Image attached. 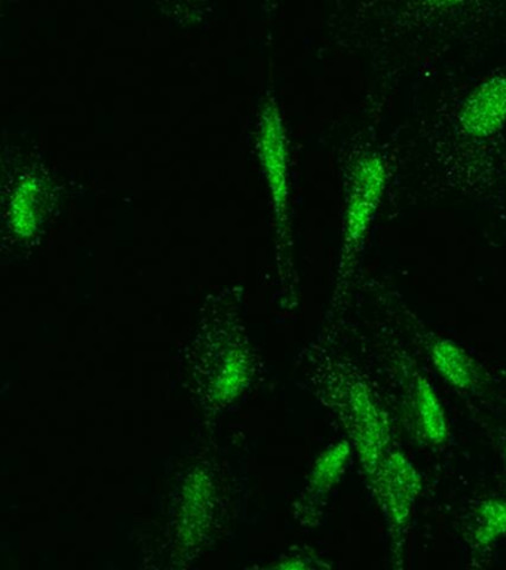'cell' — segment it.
I'll return each mask as SVG.
<instances>
[{"mask_svg":"<svg viewBox=\"0 0 506 570\" xmlns=\"http://www.w3.org/2000/svg\"><path fill=\"white\" fill-rule=\"evenodd\" d=\"M404 430L421 448L439 452L450 443V423L434 383L415 352L388 321H368L366 338Z\"/></svg>","mask_w":506,"mask_h":570,"instance_id":"cell-1","label":"cell"},{"mask_svg":"<svg viewBox=\"0 0 506 570\" xmlns=\"http://www.w3.org/2000/svg\"><path fill=\"white\" fill-rule=\"evenodd\" d=\"M333 404L348 432L359 465L370 484L395 448V430L386 394L357 364L341 365L333 383Z\"/></svg>","mask_w":506,"mask_h":570,"instance_id":"cell-2","label":"cell"},{"mask_svg":"<svg viewBox=\"0 0 506 570\" xmlns=\"http://www.w3.org/2000/svg\"><path fill=\"white\" fill-rule=\"evenodd\" d=\"M385 314L411 351L421 356L453 390L468 399L486 390L482 365L460 343L437 332L406 307L388 305Z\"/></svg>","mask_w":506,"mask_h":570,"instance_id":"cell-3","label":"cell"},{"mask_svg":"<svg viewBox=\"0 0 506 570\" xmlns=\"http://www.w3.org/2000/svg\"><path fill=\"white\" fill-rule=\"evenodd\" d=\"M368 489L384 515L390 556L395 564L401 566L410 537L413 515L424 490L420 471L403 450L395 448L381 463Z\"/></svg>","mask_w":506,"mask_h":570,"instance_id":"cell-4","label":"cell"},{"mask_svg":"<svg viewBox=\"0 0 506 570\" xmlns=\"http://www.w3.org/2000/svg\"><path fill=\"white\" fill-rule=\"evenodd\" d=\"M385 185L386 168L379 156L370 155L359 160L346 216L345 254L346 263L350 265L361 252Z\"/></svg>","mask_w":506,"mask_h":570,"instance_id":"cell-5","label":"cell"},{"mask_svg":"<svg viewBox=\"0 0 506 570\" xmlns=\"http://www.w3.org/2000/svg\"><path fill=\"white\" fill-rule=\"evenodd\" d=\"M506 122V78L495 76L479 85L460 115L462 128L469 136L488 137L499 131Z\"/></svg>","mask_w":506,"mask_h":570,"instance_id":"cell-6","label":"cell"},{"mask_svg":"<svg viewBox=\"0 0 506 570\" xmlns=\"http://www.w3.org/2000/svg\"><path fill=\"white\" fill-rule=\"evenodd\" d=\"M506 538V499L484 498L466 517L464 539L474 556H486Z\"/></svg>","mask_w":506,"mask_h":570,"instance_id":"cell-7","label":"cell"},{"mask_svg":"<svg viewBox=\"0 0 506 570\" xmlns=\"http://www.w3.org/2000/svg\"><path fill=\"white\" fill-rule=\"evenodd\" d=\"M425 2L435 8H448L456 7V4L465 2V0H425Z\"/></svg>","mask_w":506,"mask_h":570,"instance_id":"cell-8","label":"cell"},{"mask_svg":"<svg viewBox=\"0 0 506 570\" xmlns=\"http://www.w3.org/2000/svg\"><path fill=\"white\" fill-rule=\"evenodd\" d=\"M502 458H504V468H505V474H506V443L504 445V452H502Z\"/></svg>","mask_w":506,"mask_h":570,"instance_id":"cell-9","label":"cell"}]
</instances>
